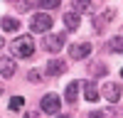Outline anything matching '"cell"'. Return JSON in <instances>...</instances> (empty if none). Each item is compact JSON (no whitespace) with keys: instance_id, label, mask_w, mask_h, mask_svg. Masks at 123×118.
Returning <instances> with one entry per match:
<instances>
[{"instance_id":"1","label":"cell","mask_w":123,"mask_h":118,"mask_svg":"<svg viewBox=\"0 0 123 118\" xmlns=\"http://www.w3.org/2000/svg\"><path fill=\"white\" fill-rule=\"evenodd\" d=\"M10 54L17 57V59H30V57H32L35 54V42L30 39V35L12 39V44H10Z\"/></svg>"},{"instance_id":"2","label":"cell","mask_w":123,"mask_h":118,"mask_svg":"<svg viewBox=\"0 0 123 118\" xmlns=\"http://www.w3.org/2000/svg\"><path fill=\"white\" fill-rule=\"evenodd\" d=\"M49 27H52V17L47 12H37V15L30 17V30L32 32H47Z\"/></svg>"},{"instance_id":"3","label":"cell","mask_w":123,"mask_h":118,"mask_svg":"<svg viewBox=\"0 0 123 118\" xmlns=\"http://www.w3.org/2000/svg\"><path fill=\"white\" fill-rule=\"evenodd\" d=\"M42 49L49 54H57L64 49V35H49L47 39H42Z\"/></svg>"},{"instance_id":"4","label":"cell","mask_w":123,"mask_h":118,"mask_svg":"<svg viewBox=\"0 0 123 118\" xmlns=\"http://www.w3.org/2000/svg\"><path fill=\"white\" fill-rule=\"evenodd\" d=\"M101 98H106L108 103H116L118 98H121V86H118V84L106 81L104 86H101Z\"/></svg>"},{"instance_id":"5","label":"cell","mask_w":123,"mask_h":118,"mask_svg":"<svg viewBox=\"0 0 123 118\" xmlns=\"http://www.w3.org/2000/svg\"><path fill=\"white\" fill-rule=\"evenodd\" d=\"M91 42H79V44H71L69 47V57L71 59H86L89 54H91Z\"/></svg>"},{"instance_id":"6","label":"cell","mask_w":123,"mask_h":118,"mask_svg":"<svg viewBox=\"0 0 123 118\" xmlns=\"http://www.w3.org/2000/svg\"><path fill=\"white\" fill-rule=\"evenodd\" d=\"M39 106H42L44 113H59V96L57 94H44Z\"/></svg>"},{"instance_id":"7","label":"cell","mask_w":123,"mask_h":118,"mask_svg":"<svg viewBox=\"0 0 123 118\" xmlns=\"http://www.w3.org/2000/svg\"><path fill=\"white\" fill-rule=\"evenodd\" d=\"M64 71H67V62H64V59H49V62H47V74L49 76H59Z\"/></svg>"},{"instance_id":"8","label":"cell","mask_w":123,"mask_h":118,"mask_svg":"<svg viewBox=\"0 0 123 118\" xmlns=\"http://www.w3.org/2000/svg\"><path fill=\"white\" fill-rule=\"evenodd\" d=\"M84 98H86V101H98V98H101L98 88H96V84L91 81V79H89V81L84 84Z\"/></svg>"},{"instance_id":"9","label":"cell","mask_w":123,"mask_h":118,"mask_svg":"<svg viewBox=\"0 0 123 118\" xmlns=\"http://www.w3.org/2000/svg\"><path fill=\"white\" fill-rule=\"evenodd\" d=\"M15 69H17V66H15V62H12L10 57H7V59H0V76L10 79V76L15 74Z\"/></svg>"},{"instance_id":"10","label":"cell","mask_w":123,"mask_h":118,"mask_svg":"<svg viewBox=\"0 0 123 118\" xmlns=\"http://www.w3.org/2000/svg\"><path fill=\"white\" fill-rule=\"evenodd\" d=\"M64 27H67V30H71V32L79 27V12H76V10H71V12H64Z\"/></svg>"},{"instance_id":"11","label":"cell","mask_w":123,"mask_h":118,"mask_svg":"<svg viewBox=\"0 0 123 118\" xmlns=\"http://www.w3.org/2000/svg\"><path fill=\"white\" fill-rule=\"evenodd\" d=\"M108 52H113V54L123 52V35H116V37L108 39Z\"/></svg>"},{"instance_id":"12","label":"cell","mask_w":123,"mask_h":118,"mask_svg":"<svg viewBox=\"0 0 123 118\" xmlns=\"http://www.w3.org/2000/svg\"><path fill=\"white\" fill-rule=\"evenodd\" d=\"M0 25H3L5 32H17V30H20V20H15V17H3V22H0Z\"/></svg>"},{"instance_id":"13","label":"cell","mask_w":123,"mask_h":118,"mask_svg":"<svg viewBox=\"0 0 123 118\" xmlns=\"http://www.w3.org/2000/svg\"><path fill=\"white\" fill-rule=\"evenodd\" d=\"M76 94H79V84H76V81H69V84H67V88H64L67 101H69V103H71V101H76Z\"/></svg>"},{"instance_id":"14","label":"cell","mask_w":123,"mask_h":118,"mask_svg":"<svg viewBox=\"0 0 123 118\" xmlns=\"http://www.w3.org/2000/svg\"><path fill=\"white\" fill-rule=\"evenodd\" d=\"M37 5L42 7V10H57L62 5V0H37Z\"/></svg>"},{"instance_id":"15","label":"cell","mask_w":123,"mask_h":118,"mask_svg":"<svg viewBox=\"0 0 123 118\" xmlns=\"http://www.w3.org/2000/svg\"><path fill=\"white\" fill-rule=\"evenodd\" d=\"M74 10L76 12H89L91 10V0H74Z\"/></svg>"},{"instance_id":"16","label":"cell","mask_w":123,"mask_h":118,"mask_svg":"<svg viewBox=\"0 0 123 118\" xmlns=\"http://www.w3.org/2000/svg\"><path fill=\"white\" fill-rule=\"evenodd\" d=\"M22 103H25L22 96H12V98H10V111H20V108H22Z\"/></svg>"},{"instance_id":"17","label":"cell","mask_w":123,"mask_h":118,"mask_svg":"<svg viewBox=\"0 0 123 118\" xmlns=\"http://www.w3.org/2000/svg\"><path fill=\"white\" fill-rule=\"evenodd\" d=\"M27 79H30L32 84H39V81H42V71H37V69H32V71L27 74Z\"/></svg>"},{"instance_id":"18","label":"cell","mask_w":123,"mask_h":118,"mask_svg":"<svg viewBox=\"0 0 123 118\" xmlns=\"http://www.w3.org/2000/svg\"><path fill=\"white\" fill-rule=\"evenodd\" d=\"M116 17V10L111 7V10H104V15H101V20H104V22H111V20Z\"/></svg>"},{"instance_id":"19","label":"cell","mask_w":123,"mask_h":118,"mask_svg":"<svg viewBox=\"0 0 123 118\" xmlns=\"http://www.w3.org/2000/svg\"><path fill=\"white\" fill-rule=\"evenodd\" d=\"M84 118H104V113H98V111H94V113H84Z\"/></svg>"},{"instance_id":"20","label":"cell","mask_w":123,"mask_h":118,"mask_svg":"<svg viewBox=\"0 0 123 118\" xmlns=\"http://www.w3.org/2000/svg\"><path fill=\"white\" fill-rule=\"evenodd\" d=\"M25 118H39V113L37 111H30V113H25Z\"/></svg>"},{"instance_id":"21","label":"cell","mask_w":123,"mask_h":118,"mask_svg":"<svg viewBox=\"0 0 123 118\" xmlns=\"http://www.w3.org/2000/svg\"><path fill=\"white\" fill-rule=\"evenodd\" d=\"M3 47H5V39H3V37H0V49H3Z\"/></svg>"},{"instance_id":"22","label":"cell","mask_w":123,"mask_h":118,"mask_svg":"<svg viewBox=\"0 0 123 118\" xmlns=\"http://www.w3.org/2000/svg\"><path fill=\"white\" fill-rule=\"evenodd\" d=\"M57 118H69V116H64V113H59V116H57Z\"/></svg>"},{"instance_id":"23","label":"cell","mask_w":123,"mask_h":118,"mask_svg":"<svg viewBox=\"0 0 123 118\" xmlns=\"http://www.w3.org/2000/svg\"><path fill=\"white\" fill-rule=\"evenodd\" d=\"M0 94H3V84H0Z\"/></svg>"},{"instance_id":"24","label":"cell","mask_w":123,"mask_h":118,"mask_svg":"<svg viewBox=\"0 0 123 118\" xmlns=\"http://www.w3.org/2000/svg\"><path fill=\"white\" fill-rule=\"evenodd\" d=\"M121 76H123V69H121Z\"/></svg>"}]
</instances>
